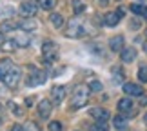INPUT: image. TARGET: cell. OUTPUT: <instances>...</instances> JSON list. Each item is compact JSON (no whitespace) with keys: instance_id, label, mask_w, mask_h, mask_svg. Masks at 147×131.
<instances>
[{"instance_id":"4fadbf2b","label":"cell","mask_w":147,"mask_h":131,"mask_svg":"<svg viewBox=\"0 0 147 131\" xmlns=\"http://www.w3.org/2000/svg\"><path fill=\"white\" fill-rule=\"evenodd\" d=\"M134 58H136V49L134 48H123L122 49V60L125 62V64L133 62Z\"/></svg>"},{"instance_id":"7a4b0ae2","label":"cell","mask_w":147,"mask_h":131,"mask_svg":"<svg viewBox=\"0 0 147 131\" xmlns=\"http://www.w3.org/2000/svg\"><path fill=\"white\" fill-rule=\"evenodd\" d=\"M87 95H89V89L86 86H76L75 88V95H73V100H71V106L73 107H82L87 102Z\"/></svg>"},{"instance_id":"484cf974","label":"cell","mask_w":147,"mask_h":131,"mask_svg":"<svg viewBox=\"0 0 147 131\" xmlns=\"http://www.w3.org/2000/svg\"><path fill=\"white\" fill-rule=\"evenodd\" d=\"M73 7H75V13H76V15H80V13H84V9H86V5H84L82 2H78V0H75V4H73Z\"/></svg>"},{"instance_id":"1f68e13d","label":"cell","mask_w":147,"mask_h":131,"mask_svg":"<svg viewBox=\"0 0 147 131\" xmlns=\"http://www.w3.org/2000/svg\"><path fill=\"white\" fill-rule=\"evenodd\" d=\"M122 82V75L118 73V75H115V78H113V84H120Z\"/></svg>"},{"instance_id":"2e32d148","label":"cell","mask_w":147,"mask_h":131,"mask_svg":"<svg viewBox=\"0 0 147 131\" xmlns=\"http://www.w3.org/2000/svg\"><path fill=\"white\" fill-rule=\"evenodd\" d=\"M113 124H115V128L118 129V131H127V120L123 117H115V120H113Z\"/></svg>"},{"instance_id":"74e56055","label":"cell","mask_w":147,"mask_h":131,"mask_svg":"<svg viewBox=\"0 0 147 131\" xmlns=\"http://www.w3.org/2000/svg\"><path fill=\"white\" fill-rule=\"evenodd\" d=\"M145 35H147V33H145Z\"/></svg>"},{"instance_id":"7c38bea8","label":"cell","mask_w":147,"mask_h":131,"mask_svg":"<svg viewBox=\"0 0 147 131\" xmlns=\"http://www.w3.org/2000/svg\"><path fill=\"white\" fill-rule=\"evenodd\" d=\"M91 115L96 118L98 122H105L107 118H109V111L104 109V107H93V109H91Z\"/></svg>"},{"instance_id":"e0dca14e","label":"cell","mask_w":147,"mask_h":131,"mask_svg":"<svg viewBox=\"0 0 147 131\" xmlns=\"http://www.w3.org/2000/svg\"><path fill=\"white\" fill-rule=\"evenodd\" d=\"M49 22H51V24H53V26L56 27V29H60V27L64 26V16L58 15V13H53V15L49 16Z\"/></svg>"},{"instance_id":"836d02e7","label":"cell","mask_w":147,"mask_h":131,"mask_svg":"<svg viewBox=\"0 0 147 131\" xmlns=\"http://www.w3.org/2000/svg\"><path fill=\"white\" fill-rule=\"evenodd\" d=\"M0 42H4V35H2V31H0Z\"/></svg>"},{"instance_id":"277c9868","label":"cell","mask_w":147,"mask_h":131,"mask_svg":"<svg viewBox=\"0 0 147 131\" xmlns=\"http://www.w3.org/2000/svg\"><path fill=\"white\" fill-rule=\"evenodd\" d=\"M18 11H20L22 16H26V18H33V16L36 15V11H38V2L36 0H26V2L20 4Z\"/></svg>"},{"instance_id":"8992f818","label":"cell","mask_w":147,"mask_h":131,"mask_svg":"<svg viewBox=\"0 0 147 131\" xmlns=\"http://www.w3.org/2000/svg\"><path fill=\"white\" fill-rule=\"evenodd\" d=\"M84 33H86V31H84V26H82L78 20H71L69 24H67L65 35L69 37V38H78V37H82Z\"/></svg>"},{"instance_id":"3957f363","label":"cell","mask_w":147,"mask_h":131,"mask_svg":"<svg viewBox=\"0 0 147 131\" xmlns=\"http://www.w3.org/2000/svg\"><path fill=\"white\" fill-rule=\"evenodd\" d=\"M42 55H44V60H46V62L56 60V56H58V45H56L55 42H51V40L44 42V45H42Z\"/></svg>"},{"instance_id":"d6a6232c","label":"cell","mask_w":147,"mask_h":131,"mask_svg":"<svg viewBox=\"0 0 147 131\" xmlns=\"http://www.w3.org/2000/svg\"><path fill=\"white\" fill-rule=\"evenodd\" d=\"M131 27H133V29H136V27H138V22L133 20V22H131Z\"/></svg>"},{"instance_id":"ffe728a7","label":"cell","mask_w":147,"mask_h":131,"mask_svg":"<svg viewBox=\"0 0 147 131\" xmlns=\"http://www.w3.org/2000/svg\"><path fill=\"white\" fill-rule=\"evenodd\" d=\"M129 9H131L134 15H144L147 7H145V5H142V4H136V2H134V4H131V7H129Z\"/></svg>"},{"instance_id":"f546056e","label":"cell","mask_w":147,"mask_h":131,"mask_svg":"<svg viewBox=\"0 0 147 131\" xmlns=\"http://www.w3.org/2000/svg\"><path fill=\"white\" fill-rule=\"evenodd\" d=\"M26 131H40V128H38L36 124L29 122V124H26Z\"/></svg>"},{"instance_id":"f1b7e54d","label":"cell","mask_w":147,"mask_h":131,"mask_svg":"<svg viewBox=\"0 0 147 131\" xmlns=\"http://www.w3.org/2000/svg\"><path fill=\"white\" fill-rule=\"evenodd\" d=\"M102 88L104 86H102V82H98V80H93L91 84H89V89L91 91H102Z\"/></svg>"},{"instance_id":"9c48e42d","label":"cell","mask_w":147,"mask_h":131,"mask_svg":"<svg viewBox=\"0 0 147 131\" xmlns=\"http://www.w3.org/2000/svg\"><path fill=\"white\" fill-rule=\"evenodd\" d=\"M64 96H65V88L64 86H55L51 89V98H53L55 104H60V102L64 100Z\"/></svg>"},{"instance_id":"5bb4252c","label":"cell","mask_w":147,"mask_h":131,"mask_svg":"<svg viewBox=\"0 0 147 131\" xmlns=\"http://www.w3.org/2000/svg\"><path fill=\"white\" fill-rule=\"evenodd\" d=\"M109 48H111V51H122L123 49V37L122 35H116V37H113L111 38V42H109Z\"/></svg>"},{"instance_id":"d6986e66","label":"cell","mask_w":147,"mask_h":131,"mask_svg":"<svg viewBox=\"0 0 147 131\" xmlns=\"http://www.w3.org/2000/svg\"><path fill=\"white\" fill-rule=\"evenodd\" d=\"M131 106H133L131 98H122L120 102H118V111H129Z\"/></svg>"},{"instance_id":"e575fe53","label":"cell","mask_w":147,"mask_h":131,"mask_svg":"<svg viewBox=\"0 0 147 131\" xmlns=\"http://www.w3.org/2000/svg\"><path fill=\"white\" fill-rule=\"evenodd\" d=\"M144 16H145V20H147V9H145V13H144Z\"/></svg>"},{"instance_id":"ac0fdd59","label":"cell","mask_w":147,"mask_h":131,"mask_svg":"<svg viewBox=\"0 0 147 131\" xmlns=\"http://www.w3.org/2000/svg\"><path fill=\"white\" fill-rule=\"evenodd\" d=\"M13 15H15V9L11 7V5H7V7H2V9H0V20H7V18H11Z\"/></svg>"},{"instance_id":"ba28073f","label":"cell","mask_w":147,"mask_h":131,"mask_svg":"<svg viewBox=\"0 0 147 131\" xmlns=\"http://www.w3.org/2000/svg\"><path fill=\"white\" fill-rule=\"evenodd\" d=\"M51 111H53L51 100H40V104H38V115H40V118H49Z\"/></svg>"},{"instance_id":"8fae6325","label":"cell","mask_w":147,"mask_h":131,"mask_svg":"<svg viewBox=\"0 0 147 131\" xmlns=\"http://www.w3.org/2000/svg\"><path fill=\"white\" fill-rule=\"evenodd\" d=\"M36 27H38V22L35 18H26V20L18 22V29L22 31H35Z\"/></svg>"},{"instance_id":"d590c367","label":"cell","mask_w":147,"mask_h":131,"mask_svg":"<svg viewBox=\"0 0 147 131\" xmlns=\"http://www.w3.org/2000/svg\"><path fill=\"white\" fill-rule=\"evenodd\" d=\"M145 122H147V113H145Z\"/></svg>"},{"instance_id":"603a6c76","label":"cell","mask_w":147,"mask_h":131,"mask_svg":"<svg viewBox=\"0 0 147 131\" xmlns=\"http://www.w3.org/2000/svg\"><path fill=\"white\" fill-rule=\"evenodd\" d=\"M7 107H9L11 111H13V115H16V117H20V115H22V107H20V106H16L15 102H7Z\"/></svg>"},{"instance_id":"8d00e7d4","label":"cell","mask_w":147,"mask_h":131,"mask_svg":"<svg viewBox=\"0 0 147 131\" xmlns=\"http://www.w3.org/2000/svg\"><path fill=\"white\" fill-rule=\"evenodd\" d=\"M138 2H144V0H138Z\"/></svg>"},{"instance_id":"d4e9b609","label":"cell","mask_w":147,"mask_h":131,"mask_svg":"<svg viewBox=\"0 0 147 131\" xmlns=\"http://www.w3.org/2000/svg\"><path fill=\"white\" fill-rule=\"evenodd\" d=\"M107 129H109V126H107L105 122H96V124L91 128V131H107Z\"/></svg>"},{"instance_id":"83f0119b","label":"cell","mask_w":147,"mask_h":131,"mask_svg":"<svg viewBox=\"0 0 147 131\" xmlns=\"http://www.w3.org/2000/svg\"><path fill=\"white\" fill-rule=\"evenodd\" d=\"M49 131H62V124H60L58 120L49 122Z\"/></svg>"},{"instance_id":"4dcf8cb0","label":"cell","mask_w":147,"mask_h":131,"mask_svg":"<svg viewBox=\"0 0 147 131\" xmlns=\"http://www.w3.org/2000/svg\"><path fill=\"white\" fill-rule=\"evenodd\" d=\"M9 131H24V126H20V124H15V126L11 128Z\"/></svg>"},{"instance_id":"6da1fadb","label":"cell","mask_w":147,"mask_h":131,"mask_svg":"<svg viewBox=\"0 0 147 131\" xmlns=\"http://www.w3.org/2000/svg\"><path fill=\"white\" fill-rule=\"evenodd\" d=\"M0 80L7 88H15L20 80V69L15 66L11 58H2L0 60Z\"/></svg>"},{"instance_id":"44dd1931","label":"cell","mask_w":147,"mask_h":131,"mask_svg":"<svg viewBox=\"0 0 147 131\" xmlns=\"http://www.w3.org/2000/svg\"><path fill=\"white\" fill-rule=\"evenodd\" d=\"M138 80L140 82H147V66L145 64H142L140 69H138Z\"/></svg>"},{"instance_id":"52a82bcc","label":"cell","mask_w":147,"mask_h":131,"mask_svg":"<svg viewBox=\"0 0 147 131\" xmlns=\"http://www.w3.org/2000/svg\"><path fill=\"white\" fill-rule=\"evenodd\" d=\"M44 82H46V71L31 69V75L27 78V86H42Z\"/></svg>"},{"instance_id":"9a60e30c","label":"cell","mask_w":147,"mask_h":131,"mask_svg":"<svg viewBox=\"0 0 147 131\" xmlns=\"http://www.w3.org/2000/svg\"><path fill=\"white\" fill-rule=\"evenodd\" d=\"M15 44H16V48H27V45L31 44V40H29V37H26V35H16V37H13L11 38Z\"/></svg>"},{"instance_id":"cb8c5ba5","label":"cell","mask_w":147,"mask_h":131,"mask_svg":"<svg viewBox=\"0 0 147 131\" xmlns=\"http://www.w3.org/2000/svg\"><path fill=\"white\" fill-rule=\"evenodd\" d=\"M2 49L4 51H13V49H16V44L11 40V38H9V40H4L2 42Z\"/></svg>"},{"instance_id":"30bf717a","label":"cell","mask_w":147,"mask_h":131,"mask_svg":"<svg viewBox=\"0 0 147 131\" xmlns=\"http://www.w3.org/2000/svg\"><path fill=\"white\" fill-rule=\"evenodd\" d=\"M123 93L129 95V96H140V95H142V88H140L138 84L127 82V84H123Z\"/></svg>"},{"instance_id":"7402d4cb","label":"cell","mask_w":147,"mask_h":131,"mask_svg":"<svg viewBox=\"0 0 147 131\" xmlns=\"http://www.w3.org/2000/svg\"><path fill=\"white\" fill-rule=\"evenodd\" d=\"M38 5L42 9H53L55 7V0H38Z\"/></svg>"},{"instance_id":"5b68a950","label":"cell","mask_w":147,"mask_h":131,"mask_svg":"<svg viewBox=\"0 0 147 131\" xmlns=\"http://www.w3.org/2000/svg\"><path fill=\"white\" fill-rule=\"evenodd\" d=\"M123 16H125V9H123V7H118L116 11H111V13H107L104 16V24L109 26V27H115L118 22L123 18Z\"/></svg>"},{"instance_id":"4316f807","label":"cell","mask_w":147,"mask_h":131,"mask_svg":"<svg viewBox=\"0 0 147 131\" xmlns=\"http://www.w3.org/2000/svg\"><path fill=\"white\" fill-rule=\"evenodd\" d=\"M4 29H5V31L18 29V24H15V22H9V20H5V22H4Z\"/></svg>"}]
</instances>
